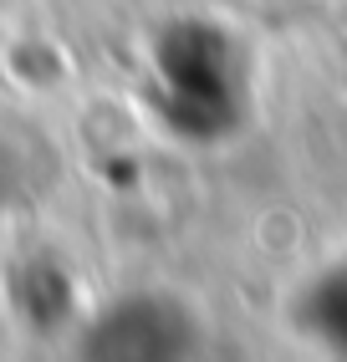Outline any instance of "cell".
Here are the masks:
<instances>
[{
    "label": "cell",
    "instance_id": "cell-1",
    "mask_svg": "<svg viewBox=\"0 0 347 362\" xmlns=\"http://www.w3.org/2000/svg\"><path fill=\"white\" fill-rule=\"evenodd\" d=\"M210 332L200 311L174 291H123L103 301L77 332L82 357H194Z\"/></svg>",
    "mask_w": 347,
    "mask_h": 362
},
{
    "label": "cell",
    "instance_id": "cell-2",
    "mask_svg": "<svg viewBox=\"0 0 347 362\" xmlns=\"http://www.w3.org/2000/svg\"><path fill=\"white\" fill-rule=\"evenodd\" d=\"M291 322L302 327L322 352L347 357V255L327 260L322 271L296 291Z\"/></svg>",
    "mask_w": 347,
    "mask_h": 362
}]
</instances>
